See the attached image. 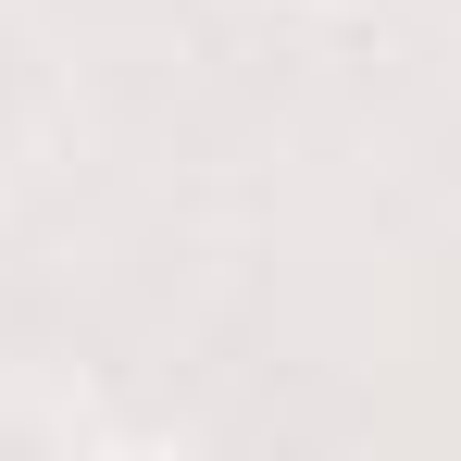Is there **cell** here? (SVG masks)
<instances>
[]
</instances>
